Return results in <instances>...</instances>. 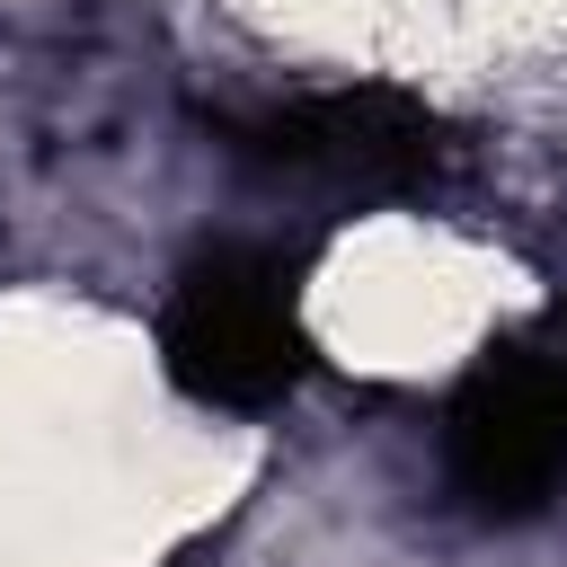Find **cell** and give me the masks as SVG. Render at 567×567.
<instances>
[{
  "label": "cell",
  "mask_w": 567,
  "mask_h": 567,
  "mask_svg": "<svg viewBox=\"0 0 567 567\" xmlns=\"http://www.w3.org/2000/svg\"><path fill=\"white\" fill-rule=\"evenodd\" d=\"M159 363L195 408L266 416L310 372V328L292 301V257L221 239L195 248L159 301Z\"/></svg>",
  "instance_id": "cell-1"
},
{
  "label": "cell",
  "mask_w": 567,
  "mask_h": 567,
  "mask_svg": "<svg viewBox=\"0 0 567 567\" xmlns=\"http://www.w3.org/2000/svg\"><path fill=\"white\" fill-rule=\"evenodd\" d=\"M443 478L478 523H532L567 487V346L496 337L452 381Z\"/></svg>",
  "instance_id": "cell-2"
},
{
  "label": "cell",
  "mask_w": 567,
  "mask_h": 567,
  "mask_svg": "<svg viewBox=\"0 0 567 567\" xmlns=\"http://www.w3.org/2000/svg\"><path fill=\"white\" fill-rule=\"evenodd\" d=\"M221 133L248 168L346 186V195H416L452 168L443 115L416 106L408 89H319V97H284L266 115H239Z\"/></svg>",
  "instance_id": "cell-3"
}]
</instances>
